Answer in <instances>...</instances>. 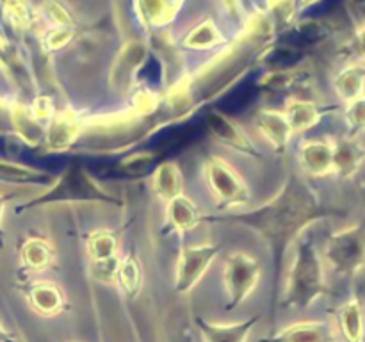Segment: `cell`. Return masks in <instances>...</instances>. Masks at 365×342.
Returning <instances> with one entry per match:
<instances>
[{
  "label": "cell",
  "mask_w": 365,
  "mask_h": 342,
  "mask_svg": "<svg viewBox=\"0 0 365 342\" xmlns=\"http://www.w3.org/2000/svg\"><path fill=\"white\" fill-rule=\"evenodd\" d=\"M364 160V152L355 141H341L334 145V171L341 175H353Z\"/></svg>",
  "instance_id": "obj_27"
},
{
  "label": "cell",
  "mask_w": 365,
  "mask_h": 342,
  "mask_svg": "<svg viewBox=\"0 0 365 342\" xmlns=\"http://www.w3.org/2000/svg\"><path fill=\"white\" fill-rule=\"evenodd\" d=\"M260 264L255 256L245 252H234L227 256L223 267V281L227 289V310L237 309L255 291L260 280Z\"/></svg>",
  "instance_id": "obj_5"
},
{
  "label": "cell",
  "mask_w": 365,
  "mask_h": 342,
  "mask_svg": "<svg viewBox=\"0 0 365 342\" xmlns=\"http://www.w3.org/2000/svg\"><path fill=\"white\" fill-rule=\"evenodd\" d=\"M21 291L27 298L29 306L39 316H57L68 306L66 296L61 291L59 285L53 284V281H31V284H25Z\"/></svg>",
  "instance_id": "obj_9"
},
{
  "label": "cell",
  "mask_w": 365,
  "mask_h": 342,
  "mask_svg": "<svg viewBox=\"0 0 365 342\" xmlns=\"http://www.w3.org/2000/svg\"><path fill=\"white\" fill-rule=\"evenodd\" d=\"M120 289L123 291V294L127 298L134 299L138 298V294L141 292V284H143V269L139 260L134 255H127L125 259H120L116 269V278Z\"/></svg>",
  "instance_id": "obj_25"
},
{
  "label": "cell",
  "mask_w": 365,
  "mask_h": 342,
  "mask_svg": "<svg viewBox=\"0 0 365 342\" xmlns=\"http://www.w3.org/2000/svg\"><path fill=\"white\" fill-rule=\"evenodd\" d=\"M284 114L294 134L310 130L321 120L319 109L310 100H291V102H287Z\"/></svg>",
  "instance_id": "obj_20"
},
{
  "label": "cell",
  "mask_w": 365,
  "mask_h": 342,
  "mask_svg": "<svg viewBox=\"0 0 365 342\" xmlns=\"http://www.w3.org/2000/svg\"><path fill=\"white\" fill-rule=\"evenodd\" d=\"M53 175L43 170L25 166V164L13 162V160L0 159V182L14 185H50L53 182Z\"/></svg>",
  "instance_id": "obj_17"
},
{
  "label": "cell",
  "mask_w": 365,
  "mask_h": 342,
  "mask_svg": "<svg viewBox=\"0 0 365 342\" xmlns=\"http://www.w3.org/2000/svg\"><path fill=\"white\" fill-rule=\"evenodd\" d=\"M152 187L155 195L160 200L170 202L175 196L182 195L184 189V177H182L180 167L173 160H166V162L159 164L152 175Z\"/></svg>",
  "instance_id": "obj_18"
},
{
  "label": "cell",
  "mask_w": 365,
  "mask_h": 342,
  "mask_svg": "<svg viewBox=\"0 0 365 342\" xmlns=\"http://www.w3.org/2000/svg\"><path fill=\"white\" fill-rule=\"evenodd\" d=\"M255 125L260 134L264 135V139L273 146L274 152L280 153L287 150L294 132H292L284 113L273 109L260 110L255 118Z\"/></svg>",
  "instance_id": "obj_12"
},
{
  "label": "cell",
  "mask_w": 365,
  "mask_h": 342,
  "mask_svg": "<svg viewBox=\"0 0 365 342\" xmlns=\"http://www.w3.org/2000/svg\"><path fill=\"white\" fill-rule=\"evenodd\" d=\"M168 227L177 234L184 235L187 232L195 230L203 221V214L200 212L198 205L191 198L184 195H178L168 202L166 207Z\"/></svg>",
  "instance_id": "obj_14"
},
{
  "label": "cell",
  "mask_w": 365,
  "mask_h": 342,
  "mask_svg": "<svg viewBox=\"0 0 365 342\" xmlns=\"http://www.w3.org/2000/svg\"><path fill=\"white\" fill-rule=\"evenodd\" d=\"M324 259L337 273L355 274L365 264V237L356 227L331 235L324 248Z\"/></svg>",
  "instance_id": "obj_6"
},
{
  "label": "cell",
  "mask_w": 365,
  "mask_h": 342,
  "mask_svg": "<svg viewBox=\"0 0 365 342\" xmlns=\"http://www.w3.org/2000/svg\"><path fill=\"white\" fill-rule=\"evenodd\" d=\"M360 45H362L364 53H365V28H364L362 32H360Z\"/></svg>",
  "instance_id": "obj_39"
},
{
  "label": "cell",
  "mask_w": 365,
  "mask_h": 342,
  "mask_svg": "<svg viewBox=\"0 0 365 342\" xmlns=\"http://www.w3.org/2000/svg\"><path fill=\"white\" fill-rule=\"evenodd\" d=\"M324 292L327 281L319 253L314 242L299 241L280 305L284 309H307Z\"/></svg>",
  "instance_id": "obj_3"
},
{
  "label": "cell",
  "mask_w": 365,
  "mask_h": 342,
  "mask_svg": "<svg viewBox=\"0 0 365 342\" xmlns=\"http://www.w3.org/2000/svg\"><path fill=\"white\" fill-rule=\"evenodd\" d=\"M207 125H209V130L212 134V138L216 141H220L221 145L227 146V148L242 153V155L260 157V152L253 145L252 139L248 138V134L242 130L241 125L235 123L227 114L212 110L209 114V118H207Z\"/></svg>",
  "instance_id": "obj_8"
},
{
  "label": "cell",
  "mask_w": 365,
  "mask_h": 342,
  "mask_svg": "<svg viewBox=\"0 0 365 342\" xmlns=\"http://www.w3.org/2000/svg\"><path fill=\"white\" fill-rule=\"evenodd\" d=\"M259 321V316H253L241 321V323L216 324L205 321L203 317H196L195 323L205 342H246Z\"/></svg>",
  "instance_id": "obj_11"
},
{
  "label": "cell",
  "mask_w": 365,
  "mask_h": 342,
  "mask_svg": "<svg viewBox=\"0 0 365 342\" xmlns=\"http://www.w3.org/2000/svg\"><path fill=\"white\" fill-rule=\"evenodd\" d=\"M319 217L321 209L316 195L299 175L292 173L280 191L264 205L241 214H220L216 217L203 216V221L242 224L257 232L269 244L277 267L280 269L289 246Z\"/></svg>",
  "instance_id": "obj_1"
},
{
  "label": "cell",
  "mask_w": 365,
  "mask_h": 342,
  "mask_svg": "<svg viewBox=\"0 0 365 342\" xmlns=\"http://www.w3.org/2000/svg\"><path fill=\"white\" fill-rule=\"evenodd\" d=\"M0 342H20V338L0 324Z\"/></svg>",
  "instance_id": "obj_37"
},
{
  "label": "cell",
  "mask_w": 365,
  "mask_h": 342,
  "mask_svg": "<svg viewBox=\"0 0 365 342\" xmlns=\"http://www.w3.org/2000/svg\"><path fill=\"white\" fill-rule=\"evenodd\" d=\"M223 2V7L228 11L230 16H237L241 13V2L239 0H221Z\"/></svg>",
  "instance_id": "obj_34"
},
{
  "label": "cell",
  "mask_w": 365,
  "mask_h": 342,
  "mask_svg": "<svg viewBox=\"0 0 365 342\" xmlns=\"http://www.w3.org/2000/svg\"><path fill=\"white\" fill-rule=\"evenodd\" d=\"M41 11L56 27H73V16L61 0H45Z\"/></svg>",
  "instance_id": "obj_29"
},
{
  "label": "cell",
  "mask_w": 365,
  "mask_h": 342,
  "mask_svg": "<svg viewBox=\"0 0 365 342\" xmlns=\"http://www.w3.org/2000/svg\"><path fill=\"white\" fill-rule=\"evenodd\" d=\"M203 177L220 209L246 205L252 198V192L237 170L221 157L210 155L203 162Z\"/></svg>",
  "instance_id": "obj_4"
},
{
  "label": "cell",
  "mask_w": 365,
  "mask_h": 342,
  "mask_svg": "<svg viewBox=\"0 0 365 342\" xmlns=\"http://www.w3.org/2000/svg\"><path fill=\"white\" fill-rule=\"evenodd\" d=\"M319 0H298L299 7H309V6H314V4H317Z\"/></svg>",
  "instance_id": "obj_38"
},
{
  "label": "cell",
  "mask_w": 365,
  "mask_h": 342,
  "mask_svg": "<svg viewBox=\"0 0 365 342\" xmlns=\"http://www.w3.org/2000/svg\"><path fill=\"white\" fill-rule=\"evenodd\" d=\"M132 105H134V113L141 114V116H145V114H150L153 109H155L157 105V96L153 95L152 91H148V89H139L138 93H135L134 100H132Z\"/></svg>",
  "instance_id": "obj_31"
},
{
  "label": "cell",
  "mask_w": 365,
  "mask_h": 342,
  "mask_svg": "<svg viewBox=\"0 0 365 342\" xmlns=\"http://www.w3.org/2000/svg\"><path fill=\"white\" fill-rule=\"evenodd\" d=\"M59 203H103V205L120 207L121 202L114 195L102 187L77 160L70 164L57 178H53L45 192L36 196L31 202L16 207V212L36 209V207L59 205Z\"/></svg>",
  "instance_id": "obj_2"
},
{
  "label": "cell",
  "mask_w": 365,
  "mask_h": 342,
  "mask_svg": "<svg viewBox=\"0 0 365 342\" xmlns=\"http://www.w3.org/2000/svg\"><path fill=\"white\" fill-rule=\"evenodd\" d=\"M63 342H68V341H63Z\"/></svg>",
  "instance_id": "obj_40"
},
{
  "label": "cell",
  "mask_w": 365,
  "mask_h": 342,
  "mask_svg": "<svg viewBox=\"0 0 365 342\" xmlns=\"http://www.w3.org/2000/svg\"><path fill=\"white\" fill-rule=\"evenodd\" d=\"M260 342H335L334 330L324 321H302Z\"/></svg>",
  "instance_id": "obj_10"
},
{
  "label": "cell",
  "mask_w": 365,
  "mask_h": 342,
  "mask_svg": "<svg viewBox=\"0 0 365 342\" xmlns=\"http://www.w3.org/2000/svg\"><path fill=\"white\" fill-rule=\"evenodd\" d=\"M0 61H2L4 64H7L11 61L9 45H7V41H6V39H4L2 34H0Z\"/></svg>",
  "instance_id": "obj_36"
},
{
  "label": "cell",
  "mask_w": 365,
  "mask_h": 342,
  "mask_svg": "<svg viewBox=\"0 0 365 342\" xmlns=\"http://www.w3.org/2000/svg\"><path fill=\"white\" fill-rule=\"evenodd\" d=\"M82 132V120L73 113H61L53 116L52 125L46 130L45 139L48 150L53 152H59V150L68 148L75 139L78 138V134Z\"/></svg>",
  "instance_id": "obj_15"
},
{
  "label": "cell",
  "mask_w": 365,
  "mask_h": 342,
  "mask_svg": "<svg viewBox=\"0 0 365 342\" xmlns=\"http://www.w3.org/2000/svg\"><path fill=\"white\" fill-rule=\"evenodd\" d=\"M9 116L16 134L20 135L27 145L34 146L41 142L43 135H45V130H43L39 120H36V118L32 116L31 109H27V107L24 105H18L16 103V105L11 107Z\"/></svg>",
  "instance_id": "obj_23"
},
{
  "label": "cell",
  "mask_w": 365,
  "mask_h": 342,
  "mask_svg": "<svg viewBox=\"0 0 365 342\" xmlns=\"http://www.w3.org/2000/svg\"><path fill=\"white\" fill-rule=\"evenodd\" d=\"M31 113L36 120H46V118L52 116L53 105L52 102H50V98H46V96H38V98L32 102Z\"/></svg>",
  "instance_id": "obj_33"
},
{
  "label": "cell",
  "mask_w": 365,
  "mask_h": 342,
  "mask_svg": "<svg viewBox=\"0 0 365 342\" xmlns=\"http://www.w3.org/2000/svg\"><path fill=\"white\" fill-rule=\"evenodd\" d=\"M118 248H120V241H118L116 232L107 230V228L91 232L86 239V252H88L93 264L116 259Z\"/></svg>",
  "instance_id": "obj_19"
},
{
  "label": "cell",
  "mask_w": 365,
  "mask_h": 342,
  "mask_svg": "<svg viewBox=\"0 0 365 342\" xmlns=\"http://www.w3.org/2000/svg\"><path fill=\"white\" fill-rule=\"evenodd\" d=\"M2 14L14 31H27L34 21V11L29 0H4Z\"/></svg>",
  "instance_id": "obj_28"
},
{
  "label": "cell",
  "mask_w": 365,
  "mask_h": 342,
  "mask_svg": "<svg viewBox=\"0 0 365 342\" xmlns=\"http://www.w3.org/2000/svg\"><path fill=\"white\" fill-rule=\"evenodd\" d=\"M225 36L212 20H205L185 34L182 45L189 50H210L223 45Z\"/></svg>",
  "instance_id": "obj_26"
},
{
  "label": "cell",
  "mask_w": 365,
  "mask_h": 342,
  "mask_svg": "<svg viewBox=\"0 0 365 342\" xmlns=\"http://www.w3.org/2000/svg\"><path fill=\"white\" fill-rule=\"evenodd\" d=\"M335 93L342 102L349 103L353 100L360 98L364 95L365 89V70L359 64L355 66H348L337 75L335 78Z\"/></svg>",
  "instance_id": "obj_24"
},
{
  "label": "cell",
  "mask_w": 365,
  "mask_h": 342,
  "mask_svg": "<svg viewBox=\"0 0 365 342\" xmlns=\"http://www.w3.org/2000/svg\"><path fill=\"white\" fill-rule=\"evenodd\" d=\"M184 0H138L139 14L153 27H164L180 11Z\"/></svg>",
  "instance_id": "obj_21"
},
{
  "label": "cell",
  "mask_w": 365,
  "mask_h": 342,
  "mask_svg": "<svg viewBox=\"0 0 365 342\" xmlns=\"http://www.w3.org/2000/svg\"><path fill=\"white\" fill-rule=\"evenodd\" d=\"M56 260V249L46 239L31 237L20 246L21 267L31 273L46 271Z\"/></svg>",
  "instance_id": "obj_16"
},
{
  "label": "cell",
  "mask_w": 365,
  "mask_h": 342,
  "mask_svg": "<svg viewBox=\"0 0 365 342\" xmlns=\"http://www.w3.org/2000/svg\"><path fill=\"white\" fill-rule=\"evenodd\" d=\"M7 200H9V196L0 195V248L4 246V237H6V232H4V224H2V217H4V209H6Z\"/></svg>",
  "instance_id": "obj_35"
},
{
  "label": "cell",
  "mask_w": 365,
  "mask_h": 342,
  "mask_svg": "<svg viewBox=\"0 0 365 342\" xmlns=\"http://www.w3.org/2000/svg\"><path fill=\"white\" fill-rule=\"evenodd\" d=\"M299 166L305 173L323 177L334 171V145L328 141H305L298 152Z\"/></svg>",
  "instance_id": "obj_13"
},
{
  "label": "cell",
  "mask_w": 365,
  "mask_h": 342,
  "mask_svg": "<svg viewBox=\"0 0 365 342\" xmlns=\"http://www.w3.org/2000/svg\"><path fill=\"white\" fill-rule=\"evenodd\" d=\"M346 118H348L349 125L359 130H365V98H360L349 102L348 110H346Z\"/></svg>",
  "instance_id": "obj_32"
},
{
  "label": "cell",
  "mask_w": 365,
  "mask_h": 342,
  "mask_svg": "<svg viewBox=\"0 0 365 342\" xmlns=\"http://www.w3.org/2000/svg\"><path fill=\"white\" fill-rule=\"evenodd\" d=\"M220 252L221 246L214 242L182 248L177 260V269H175V291L178 294H187L189 291H192Z\"/></svg>",
  "instance_id": "obj_7"
},
{
  "label": "cell",
  "mask_w": 365,
  "mask_h": 342,
  "mask_svg": "<svg viewBox=\"0 0 365 342\" xmlns=\"http://www.w3.org/2000/svg\"><path fill=\"white\" fill-rule=\"evenodd\" d=\"M73 38V27H52L43 34L41 41L46 50H59Z\"/></svg>",
  "instance_id": "obj_30"
},
{
  "label": "cell",
  "mask_w": 365,
  "mask_h": 342,
  "mask_svg": "<svg viewBox=\"0 0 365 342\" xmlns=\"http://www.w3.org/2000/svg\"><path fill=\"white\" fill-rule=\"evenodd\" d=\"M339 326L348 342L364 341V310L356 298H351L339 309Z\"/></svg>",
  "instance_id": "obj_22"
}]
</instances>
